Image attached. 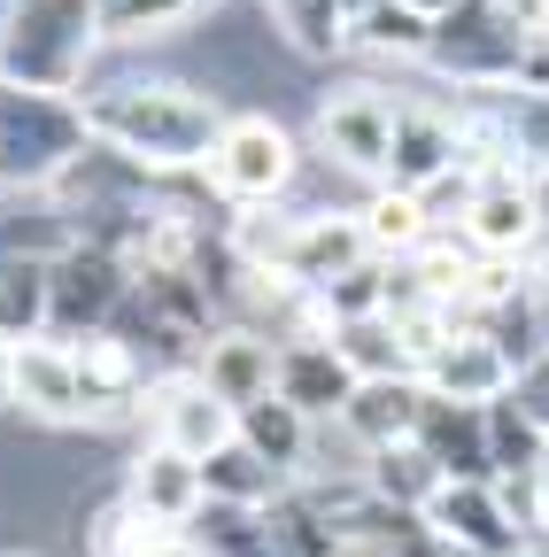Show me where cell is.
<instances>
[{
  "mask_svg": "<svg viewBox=\"0 0 549 557\" xmlns=\"http://www.w3.org/2000/svg\"><path fill=\"white\" fill-rule=\"evenodd\" d=\"M503 395H511V403L534 418L541 434H549V348H541L534 364H519V372H511V387H503Z\"/></svg>",
  "mask_w": 549,
  "mask_h": 557,
  "instance_id": "obj_24",
  "label": "cell"
},
{
  "mask_svg": "<svg viewBox=\"0 0 549 557\" xmlns=\"http://www.w3.org/2000/svg\"><path fill=\"white\" fill-rule=\"evenodd\" d=\"M340 557H372V549H340Z\"/></svg>",
  "mask_w": 549,
  "mask_h": 557,
  "instance_id": "obj_28",
  "label": "cell"
},
{
  "mask_svg": "<svg viewBox=\"0 0 549 557\" xmlns=\"http://www.w3.org/2000/svg\"><path fill=\"white\" fill-rule=\"evenodd\" d=\"M302 171H310L302 139H295L279 116H263V109H248V116H225L217 148H210V163H201L210 194H225L233 209H271V201H295Z\"/></svg>",
  "mask_w": 549,
  "mask_h": 557,
  "instance_id": "obj_3",
  "label": "cell"
},
{
  "mask_svg": "<svg viewBox=\"0 0 549 557\" xmlns=\"http://www.w3.org/2000/svg\"><path fill=\"white\" fill-rule=\"evenodd\" d=\"M0 557H39V549H0Z\"/></svg>",
  "mask_w": 549,
  "mask_h": 557,
  "instance_id": "obj_27",
  "label": "cell"
},
{
  "mask_svg": "<svg viewBox=\"0 0 549 557\" xmlns=\"http://www.w3.org/2000/svg\"><path fill=\"white\" fill-rule=\"evenodd\" d=\"M140 418H148V442H171V449H186L194 465L210 457V449H225L233 434H240V410L201 380L194 364L186 372H163V380H148V395H140Z\"/></svg>",
  "mask_w": 549,
  "mask_h": 557,
  "instance_id": "obj_7",
  "label": "cell"
},
{
  "mask_svg": "<svg viewBox=\"0 0 549 557\" xmlns=\"http://www.w3.org/2000/svg\"><path fill=\"white\" fill-rule=\"evenodd\" d=\"M194 372L210 380V387H217L233 410H248V403H263V395H271V380H279V333L225 325V333H210V341H201Z\"/></svg>",
  "mask_w": 549,
  "mask_h": 557,
  "instance_id": "obj_11",
  "label": "cell"
},
{
  "mask_svg": "<svg viewBox=\"0 0 549 557\" xmlns=\"http://www.w3.org/2000/svg\"><path fill=\"white\" fill-rule=\"evenodd\" d=\"M372 557H387V549H372Z\"/></svg>",
  "mask_w": 549,
  "mask_h": 557,
  "instance_id": "obj_30",
  "label": "cell"
},
{
  "mask_svg": "<svg viewBox=\"0 0 549 557\" xmlns=\"http://www.w3.org/2000/svg\"><path fill=\"white\" fill-rule=\"evenodd\" d=\"M449 549H464V557H519V542H526V527L503 511V496H496V480H441V496L419 511Z\"/></svg>",
  "mask_w": 549,
  "mask_h": 557,
  "instance_id": "obj_9",
  "label": "cell"
},
{
  "mask_svg": "<svg viewBox=\"0 0 549 557\" xmlns=\"http://www.w3.org/2000/svg\"><path fill=\"white\" fill-rule=\"evenodd\" d=\"M419 380H426L434 403H496V395L511 387V357H503L479 325H457L434 357L419 364Z\"/></svg>",
  "mask_w": 549,
  "mask_h": 557,
  "instance_id": "obj_10",
  "label": "cell"
},
{
  "mask_svg": "<svg viewBox=\"0 0 549 557\" xmlns=\"http://www.w3.org/2000/svg\"><path fill=\"white\" fill-rule=\"evenodd\" d=\"M86 139L140 171H201L225 132V101L194 78H116L78 94Z\"/></svg>",
  "mask_w": 549,
  "mask_h": 557,
  "instance_id": "obj_1",
  "label": "cell"
},
{
  "mask_svg": "<svg viewBox=\"0 0 549 557\" xmlns=\"http://www.w3.org/2000/svg\"><path fill=\"white\" fill-rule=\"evenodd\" d=\"M287 487H295V480L271 465V457H255L240 434H233L225 449L201 457V496H225V504H279Z\"/></svg>",
  "mask_w": 549,
  "mask_h": 557,
  "instance_id": "obj_20",
  "label": "cell"
},
{
  "mask_svg": "<svg viewBox=\"0 0 549 557\" xmlns=\"http://www.w3.org/2000/svg\"><path fill=\"white\" fill-rule=\"evenodd\" d=\"M47 263L54 256H0V333L9 341L47 333Z\"/></svg>",
  "mask_w": 549,
  "mask_h": 557,
  "instance_id": "obj_22",
  "label": "cell"
},
{
  "mask_svg": "<svg viewBox=\"0 0 549 557\" xmlns=\"http://www.w3.org/2000/svg\"><path fill=\"white\" fill-rule=\"evenodd\" d=\"M395 124H402V94L349 86V94L317 101V156L340 163L349 178H364V186H379L387 178V148H395Z\"/></svg>",
  "mask_w": 549,
  "mask_h": 557,
  "instance_id": "obj_6",
  "label": "cell"
},
{
  "mask_svg": "<svg viewBox=\"0 0 549 557\" xmlns=\"http://www.w3.org/2000/svg\"><path fill=\"white\" fill-rule=\"evenodd\" d=\"M349 9H372V0H349Z\"/></svg>",
  "mask_w": 549,
  "mask_h": 557,
  "instance_id": "obj_29",
  "label": "cell"
},
{
  "mask_svg": "<svg viewBox=\"0 0 549 557\" xmlns=\"http://www.w3.org/2000/svg\"><path fill=\"white\" fill-rule=\"evenodd\" d=\"M240 442H248L255 457H271V465L295 480L302 442H310V418H302L295 403H279V395H263V403H248V410H240Z\"/></svg>",
  "mask_w": 549,
  "mask_h": 557,
  "instance_id": "obj_23",
  "label": "cell"
},
{
  "mask_svg": "<svg viewBox=\"0 0 549 557\" xmlns=\"http://www.w3.org/2000/svg\"><path fill=\"white\" fill-rule=\"evenodd\" d=\"M9 387H16V341L0 333V403H9Z\"/></svg>",
  "mask_w": 549,
  "mask_h": 557,
  "instance_id": "obj_25",
  "label": "cell"
},
{
  "mask_svg": "<svg viewBox=\"0 0 549 557\" xmlns=\"http://www.w3.org/2000/svg\"><path fill=\"white\" fill-rule=\"evenodd\" d=\"M124 504H140L148 519L186 527L201 511V465L186 449H171V442H140L132 465H124Z\"/></svg>",
  "mask_w": 549,
  "mask_h": 557,
  "instance_id": "obj_12",
  "label": "cell"
},
{
  "mask_svg": "<svg viewBox=\"0 0 549 557\" xmlns=\"http://www.w3.org/2000/svg\"><path fill=\"white\" fill-rule=\"evenodd\" d=\"M333 348H340V364H349L357 380H402V372H419V364H410V348H402V325L387 310L340 318L333 325Z\"/></svg>",
  "mask_w": 549,
  "mask_h": 557,
  "instance_id": "obj_21",
  "label": "cell"
},
{
  "mask_svg": "<svg viewBox=\"0 0 549 557\" xmlns=\"http://www.w3.org/2000/svg\"><path fill=\"white\" fill-rule=\"evenodd\" d=\"M357 225H364V248L379 263H402L410 248H426L441 233V218L426 209V194H410V186H372L357 201Z\"/></svg>",
  "mask_w": 549,
  "mask_h": 557,
  "instance_id": "obj_15",
  "label": "cell"
},
{
  "mask_svg": "<svg viewBox=\"0 0 549 557\" xmlns=\"http://www.w3.org/2000/svg\"><path fill=\"white\" fill-rule=\"evenodd\" d=\"M541 225H549V194H541V178L519 171V163L479 171L464 218H457V233H464L479 256H503V263H519V256L541 240Z\"/></svg>",
  "mask_w": 549,
  "mask_h": 557,
  "instance_id": "obj_5",
  "label": "cell"
},
{
  "mask_svg": "<svg viewBox=\"0 0 549 557\" xmlns=\"http://www.w3.org/2000/svg\"><path fill=\"white\" fill-rule=\"evenodd\" d=\"M78 156H86V116H78V101L0 86V186L47 194Z\"/></svg>",
  "mask_w": 549,
  "mask_h": 557,
  "instance_id": "obj_4",
  "label": "cell"
},
{
  "mask_svg": "<svg viewBox=\"0 0 549 557\" xmlns=\"http://www.w3.org/2000/svg\"><path fill=\"white\" fill-rule=\"evenodd\" d=\"M419 442L434 449V465L449 480H488V403H434L426 395Z\"/></svg>",
  "mask_w": 549,
  "mask_h": 557,
  "instance_id": "obj_16",
  "label": "cell"
},
{
  "mask_svg": "<svg viewBox=\"0 0 549 557\" xmlns=\"http://www.w3.org/2000/svg\"><path fill=\"white\" fill-rule=\"evenodd\" d=\"M255 9L271 16V32H279L287 54L302 62H325V54H349V0H255Z\"/></svg>",
  "mask_w": 549,
  "mask_h": 557,
  "instance_id": "obj_17",
  "label": "cell"
},
{
  "mask_svg": "<svg viewBox=\"0 0 549 557\" xmlns=\"http://www.w3.org/2000/svg\"><path fill=\"white\" fill-rule=\"evenodd\" d=\"M9 403L24 418H39V426H86L93 403H86V380H78V348L54 341V333L16 341V387H9Z\"/></svg>",
  "mask_w": 549,
  "mask_h": 557,
  "instance_id": "obj_8",
  "label": "cell"
},
{
  "mask_svg": "<svg viewBox=\"0 0 549 557\" xmlns=\"http://www.w3.org/2000/svg\"><path fill=\"white\" fill-rule=\"evenodd\" d=\"M441 465H434V449L426 442H387V449H372V472H364V487L387 504V511H410L419 519L434 496H441Z\"/></svg>",
  "mask_w": 549,
  "mask_h": 557,
  "instance_id": "obj_18",
  "label": "cell"
},
{
  "mask_svg": "<svg viewBox=\"0 0 549 557\" xmlns=\"http://www.w3.org/2000/svg\"><path fill=\"white\" fill-rule=\"evenodd\" d=\"M402 9H419V16H426V24H441V16H449V9H464V0H402Z\"/></svg>",
  "mask_w": 549,
  "mask_h": 557,
  "instance_id": "obj_26",
  "label": "cell"
},
{
  "mask_svg": "<svg viewBox=\"0 0 549 557\" xmlns=\"http://www.w3.org/2000/svg\"><path fill=\"white\" fill-rule=\"evenodd\" d=\"M340 418L357 426L364 449H387V442H419V418H426V380L402 372V380H357V395L340 403Z\"/></svg>",
  "mask_w": 549,
  "mask_h": 557,
  "instance_id": "obj_14",
  "label": "cell"
},
{
  "mask_svg": "<svg viewBox=\"0 0 549 557\" xmlns=\"http://www.w3.org/2000/svg\"><path fill=\"white\" fill-rule=\"evenodd\" d=\"M271 395L295 403L302 418H340V403L357 395V372L340 364L333 341H279V380H271Z\"/></svg>",
  "mask_w": 549,
  "mask_h": 557,
  "instance_id": "obj_13",
  "label": "cell"
},
{
  "mask_svg": "<svg viewBox=\"0 0 549 557\" xmlns=\"http://www.w3.org/2000/svg\"><path fill=\"white\" fill-rule=\"evenodd\" d=\"M93 54H101V0H9V16H0V86L78 101Z\"/></svg>",
  "mask_w": 549,
  "mask_h": 557,
  "instance_id": "obj_2",
  "label": "cell"
},
{
  "mask_svg": "<svg viewBox=\"0 0 549 557\" xmlns=\"http://www.w3.org/2000/svg\"><path fill=\"white\" fill-rule=\"evenodd\" d=\"M349 54L364 62H426L434 54V24L402 0H372V9L349 16Z\"/></svg>",
  "mask_w": 549,
  "mask_h": 557,
  "instance_id": "obj_19",
  "label": "cell"
}]
</instances>
